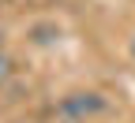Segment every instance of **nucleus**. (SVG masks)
Returning a JSON list of instances; mask_svg holds the SVG:
<instances>
[{"label": "nucleus", "instance_id": "4", "mask_svg": "<svg viewBox=\"0 0 135 123\" xmlns=\"http://www.w3.org/2000/svg\"><path fill=\"white\" fill-rule=\"evenodd\" d=\"M60 123H83V119H60Z\"/></svg>", "mask_w": 135, "mask_h": 123}, {"label": "nucleus", "instance_id": "1", "mask_svg": "<svg viewBox=\"0 0 135 123\" xmlns=\"http://www.w3.org/2000/svg\"><path fill=\"white\" fill-rule=\"evenodd\" d=\"M98 112H105V97L94 93V90H75V93H68L60 101V116L64 119H83V123H86Z\"/></svg>", "mask_w": 135, "mask_h": 123}, {"label": "nucleus", "instance_id": "2", "mask_svg": "<svg viewBox=\"0 0 135 123\" xmlns=\"http://www.w3.org/2000/svg\"><path fill=\"white\" fill-rule=\"evenodd\" d=\"M11 75H15V60L8 56V52H0V86H8Z\"/></svg>", "mask_w": 135, "mask_h": 123}, {"label": "nucleus", "instance_id": "3", "mask_svg": "<svg viewBox=\"0 0 135 123\" xmlns=\"http://www.w3.org/2000/svg\"><path fill=\"white\" fill-rule=\"evenodd\" d=\"M131 60H135V38H131Z\"/></svg>", "mask_w": 135, "mask_h": 123}]
</instances>
